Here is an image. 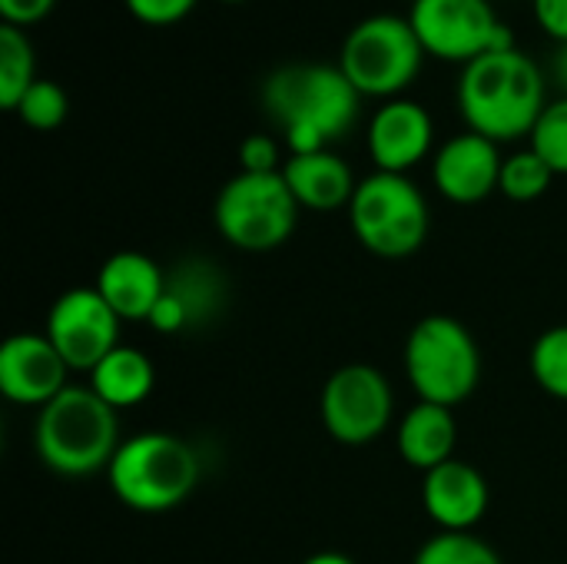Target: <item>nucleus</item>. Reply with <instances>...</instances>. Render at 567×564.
<instances>
[{
  "label": "nucleus",
  "instance_id": "obj_12",
  "mask_svg": "<svg viewBox=\"0 0 567 564\" xmlns=\"http://www.w3.org/2000/svg\"><path fill=\"white\" fill-rule=\"evenodd\" d=\"M70 366L43 332H20L0 346V392L13 406L43 409L66 389Z\"/></svg>",
  "mask_w": 567,
  "mask_h": 564
},
{
  "label": "nucleus",
  "instance_id": "obj_19",
  "mask_svg": "<svg viewBox=\"0 0 567 564\" xmlns=\"http://www.w3.org/2000/svg\"><path fill=\"white\" fill-rule=\"evenodd\" d=\"M458 422L455 412L435 402H415L399 422V455L419 469L432 472L455 459Z\"/></svg>",
  "mask_w": 567,
  "mask_h": 564
},
{
  "label": "nucleus",
  "instance_id": "obj_18",
  "mask_svg": "<svg viewBox=\"0 0 567 564\" xmlns=\"http://www.w3.org/2000/svg\"><path fill=\"white\" fill-rule=\"evenodd\" d=\"M166 296L183 309L186 332H199L219 322L229 299V283L216 263L203 256H189L166 273Z\"/></svg>",
  "mask_w": 567,
  "mask_h": 564
},
{
  "label": "nucleus",
  "instance_id": "obj_30",
  "mask_svg": "<svg viewBox=\"0 0 567 564\" xmlns=\"http://www.w3.org/2000/svg\"><path fill=\"white\" fill-rule=\"evenodd\" d=\"M538 27L555 40L567 43V0H532Z\"/></svg>",
  "mask_w": 567,
  "mask_h": 564
},
{
  "label": "nucleus",
  "instance_id": "obj_14",
  "mask_svg": "<svg viewBox=\"0 0 567 564\" xmlns=\"http://www.w3.org/2000/svg\"><path fill=\"white\" fill-rule=\"evenodd\" d=\"M432 143H435L432 113L405 96L385 100L369 123V156L382 173L409 176V170H415L432 153Z\"/></svg>",
  "mask_w": 567,
  "mask_h": 564
},
{
  "label": "nucleus",
  "instance_id": "obj_29",
  "mask_svg": "<svg viewBox=\"0 0 567 564\" xmlns=\"http://www.w3.org/2000/svg\"><path fill=\"white\" fill-rule=\"evenodd\" d=\"M53 7H56V0H0V17H3V23L27 30L40 20H47L53 13Z\"/></svg>",
  "mask_w": 567,
  "mask_h": 564
},
{
  "label": "nucleus",
  "instance_id": "obj_10",
  "mask_svg": "<svg viewBox=\"0 0 567 564\" xmlns=\"http://www.w3.org/2000/svg\"><path fill=\"white\" fill-rule=\"evenodd\" d=\"M392 386L365 362H349L336 369L319 396V412L326 432L342 445H369L392 422Z\"/></svg>",
  "mask_w": 567,
  "mask_h": 564
},
{
  "label": "nucleus",
  "instance_id": "obj_11",
  "mask_svg": "<svg viewBox=\"0 0 567 564\" xmlns=\"http://www.w3.org/2000/svg\"><path fill=\"white\" fill-rule=\"evenodd\" d=\"M120 316L96 286L66 289L47 312L43 336L76 372H93L120 346Z\"/></svg>",
  "mask_w": 567,
  "mask_h": 564
},
{
  "label": "nucleus",
  "instance_id": "obj_22",
  "mask_svg": "<svg viewBox=\"0 0 567 564\" xmlns=\"http://www.w3.org/2000/svg\"><path fill=\"white\" fill-rule=\"evenodd\" d=\"M551 180H555V170L528 146V150L505 156L498 193H505L512 203H535L548 193Z\"/></svg>",
  "mask_w": 567,
  "mask_h": 564
},
{
  "label": "nucleus",
  "instance_id": "obj_5",
  "mask_svg": "<svg viewBox=\"0 0 567 564\" xmlns=\"http://www.w3.org/2000/svg\"><path fill=\"white\" fill-rule=\"evenodd\" d=\"M405 376L419 402L462 406L482 382V352L465 322L425 316L405 339Z\"/></svg>",
  "mask_w": 567,
  "mask_h": 564
},
{
  "label": "nucleus",
  "instance_id": "obj_3",
  "mask_svg": "<svg viewBox=\"0 0 567 564\" xmlns=\"http://www.w3.org/2000/svg\"><path fill=\"white\" fill-rule=\"evenodd\" d=\"M33 445L40 462L63 479H83L110 469L120 449L116 409L106 406L90 386H66L40 409Z\"/></svg>",
  "mask_w": 567,
  "mask_h": 564
},
{
  "label": "nucleus",
  "instance_id": "obj_6",
  "mask_svg": "<svg viewBox=\"0 0 567 564\" xmlns=\"http://www.w3.org/2000/svg\"><path fill=\"white\" fill-rule=\"evenodd\" d=\"M349 223L362 249L379 259H405L429 239V203L422 189L402 173H382L359 180L349 203Z\"/></svg>",
  "mask_w": 567,
  "mask_h": 564
},
{
  "label": "nucleus",
  "instance_id": "obj_27",
  "mask_svg": "<svg viewBox=\"0 0 567 564\" xmlns=\"http://www.w3.org/2000/svg\"><path fill=\"white\" fill-rule=\"evenodd\" d=\"M130 17L146 23V27H173L186 20L199 0H123Z\"/></svg>",
  "mask_w": 567,
  "mask_h": 564
},
{
  "label": "nucleus",
  "instance_id": "obj_4",
  "mask_svg": "<svg viewBox=\"0 0 567 564\" xmlns=\"http://www.w3.org/2000/svg\"><path fill=\"white\" fill-rule=\"evenodd\" d=\"M199 475L196 449L169 432H140L120 442L106 469L113 495L140 515L173 512L193 495Z\"/></svg>",
  "mask_w": 567,
  "mask_h": 564
},
{
  "label": "nucleus",
  "instance_id": "obj_17",
  "mask_svg": "<svg viewBox=\"0 0 567 564\" xmlns=\"http://www.w3.org/2000/svg\"><path fill=\"white\" fill-rule=\"evenodd\" d=\"M282 180L292 189L296 203L316 213H336L342 206L349 209L359 186L352 166L336 150L289 153V160L282 163Z\"/></svg>",
  "mask_w": 567,
  "mask_h": 564
},
{
  "label": "nucleus",
  "instance_id": "obj_21",
  "mask_svg": "<svg viewBox=\"0 0 567 564\" xmlns=\"http://www.w3.org/2000/svg\"><path fill=\"white\" fill-rule=\"evenodd\" d=\"M37 57L27 40V30L3 23L0 27V106L17 110L20 96L37 83Z\"/></svg>",
  "mask_w": 567,
  "mask_h": 564
},
{
  "label": "nucleus",
  "instance_id": "obj_33",
  "mask_svg": "<svg viewBox=\"0 0 567 564\" xmlns=\"http://www.w3.org/2000/svg\"><path fill=\"white\" fill-rule=\"evenodd\" d=\"M219 3H246V0H219Z\"/></svg>",
  "mask_w": 567,
  "mask_h": 564
},
{
  "label": "nucleus",
  "instance_id": "obj_8",
  "mask_svg": "<svg viewBox=\"0 0 567 564\" xmlns=\"http://www.w3.org/2000/svg\"><path fill=\"white\" fill-rule=\"evenodd\" d=\"M299 203L279 173H236L213 203L219 236L243 253H269L289 243L299 223Z\"/></svg>",
  "mask_w": 567,
  "mask_h": 564
},
{
  "label": "nucleus",
  "instance_id": "obj_20",
  "mask_svg": "<svg viewBox=\"0 0 567 564\" xmlns=\"http://www.w3.org/2000/svg\"><path fill=\"white\" fill-rule=\"evenodd\" d=\"M153 386H156V369H153L150 356H143V352L133 349V346H116V349L90 372V389H93L106 406H113L116 412L146 402L150 392H153Z\"/></svg>",
  "mask_w": 567,
  "mask_h": 564
},
{
  "label": "nucleus",
  "instance_id": "obj_2",
  "mask_svg": "<svg viewBox=\"0 0 567 564\" xmlns=\"http://www.w3.org/2000/svg\"><path fill=\"white\" fill-rule=\"evenodd\" d=\"M548 83L542 66L518 47L485 53L462 66L458 110L472 133L495 143L532 136L538 116L548 106Z\"/></svg>",
  "mask_w": 567,
  "mask_h": 564
},
{
  "label": "nucleus",
  "instance_id": "obj_15",
  "mask_svg": "<svg viewBox=\"0 0 567 564\" xmlns=\"http://www.w3.org/2000/svg\"><path fill=\"white\" fill-rule=\"evenodd\" d=\"M488 502L492 492L485 475L462 459H452L425 472L422 505L442 532H472L485 519Z\"/></svg>",
  "mask_w": 567,
  "mask_h": 564
},
{
  "label": "nucleus",
  "instance_id": "obj_26",
  "mask_svg": "<svg viewBox=\"0 0 567 564\" xmlns=\"http://www.w3.org/2000/svg\"><path fill=\"white\" fill-rule=\"evenodd\" d=\"M532 150L555 170V176H567V96L548 100L532 130Z\"/></svg>",
  "mask_w": 567,
  "mask_h": 564
},
{
  "label": "nucleus",
  "instance_id": "obj_32",
  "mask_svg": "<svg viewBox=\"0 0 567 564\" xmlns=\"http://www.w3.org/2000/svg\"><path fill=\"white\" fill-rule=\"evenodd\" d=\"M302 564H355L349 555H342V552H316V555H309Z\"/></svg>",
  "mask_w": 567,
  "mask_h": 564
},
{
  "label": "nucleus",
  "instance_id": "obj_7",
  "mask_svg": "<svg viewBox=\"0 0 567 564\" xmlns=\"http://www.w3.org/2000/svg\"><path fill=\"white\" fill-rule=\"evenodd\" d=\"M425 57L409 17L372 13L346 33L339 66L362 96L395 100L415 83Z\"/></svg>",
  "mask_w": 567,
  "mask_h": 564
},
{
  "label": "nucleus",
  "instance_id": "obj_31",
  "mask_svg": "<svg viewBox=\"0 0 567 564\" xmlns=\"http://www.w3.org/2000/svg\"><path fill=\"white\" fill-rule=\"evenodd\" d=\"M551 80L558 83L561 96H567V43H558L551 53Z\"/></svg>",
  "mask_w": 567,
  "mask_h": 564
},
{
  "label": "nucleus",
  "instance_id": "obj_28",
  "mask_svg": "<svg viewBox=\"0 0 567 564\" xmlns=\"http://www.w3.org/2000/svg\"><path fill=\"white\" fill-rule=\"evenodd\" d=\"M239 170L243 173H279L282 156L279 143L266 133H252L239 143Z\"/></svg>",
  "mask_w": 567,
  "mask_h": 564
},
{
  "label": "nucleus",
  "instance_id": "obj_16",
  "mask_svg": "<svg viewBox=\"0 0 567 564\" xmlns=\"http://www.w3.org/2000/svg\"><path fill=\"white\" fill-rule=\"evenodd\" d=\"M96 293L123 322H146L166 293V273L146 253H113L96 273Z\"/></svg>",
  "mask_w": 567,
  "mask_h": 564
},
{
  "label": "nucleus",
  "instance_id": "obj_1",
  "mask_svg": "<svg viewBox=\"0 0 567 564\" xmlns=\"http://www.w3.org/2000/svg\"><path fill=\"white\" fill-rule=\"evenodd\" d=\"M262 106L289 153H316L355 126L362 93L339 63H286L262 80Z\"/></svg>",
  "mask_w": 567,
  "mask_h": 564
},
{
  "label": "nucleus",
  "instance_id": "obj_25",
  "mask_svg": "<svg viewBox=\"0 0 567 564\" xmlns=\"http://www.w3.org/2000/svg\"><path fill=\"white\" fill-rule=\"evenodd\" d=\"M17 120L30 130H40V133H50L56 126H63L66 113H70V100H66V90L53 80H37L17 103Z\"/></svg>",
  "mask_w": 567,
  "mask_h": 564
},
{
  "label": "nucleus",
  "instance_id": "obj_24",
  "mask_svg": "<svg viewBox=\"0 0 567 564\" xmlns=\"http://www.w3.org/2000/svg\"><path fill=\"white\" fill-rule=\"evenodd\" d=\"M532 376L535 382L567 402V326H555L548 332H542L532 346Z\"/></svg>",
  "mask_w": 567,
  "mask_h": 564
},
{
  "label": "nucleus",
  "instance_id": "obj_23",
  "mask_svg": "<svg viewBox=\"0 0 567 564\" xmlns=\"http://www.w3.org/2000/svg\"><path fill=\"white\" fill-rule=\"evenodd\" d=\"M412 564H505L502 555L472 532H442L429 539Z\"/></svg>",
  "mask_w": 567,
  "mask_h": 564
},
{
  "label": "nucleus",
  "instance_id": "obj_9",
  "mask_svg": "<svg viewBox=\"0 0 567 564\" xmlns=\"http://www.w3.org/2000/svg\"><path fill=\"white\" fill-rule=\"evenodd\" d=\"M409 23L429 57L462 66L515 47V33L488 0H412Z\"/></svg>",
  "mask_w": 567,
  "mask_h": 564
},
{
  "label": "nucleus",
  "instance_id": "obj_13",
  "mask_svg": "<svg viewBox=\"0 0 567 564\" xmlns=\"http://www.w3.org/2000/svg\"><path fill=\"white\" fill-rule=\"evenodd\" d=\"M505 156L498 153V143L482 133H458L445 140L432 160V180L435 189L458 206H475L488 199L498 189Z\"/></svg>",
  "mask_w": 567,
  "mask_h": 564
}]
</instances>
